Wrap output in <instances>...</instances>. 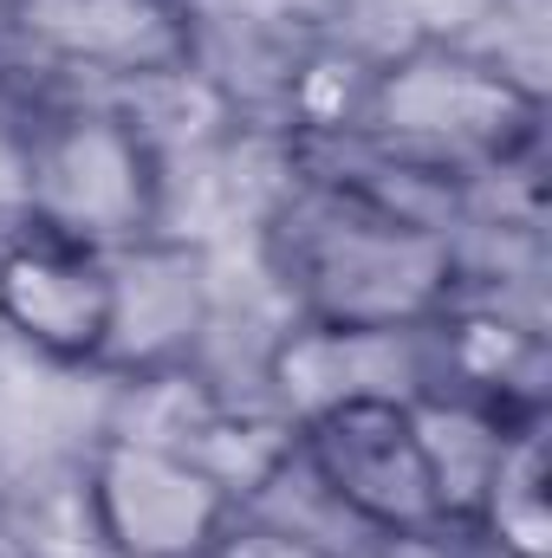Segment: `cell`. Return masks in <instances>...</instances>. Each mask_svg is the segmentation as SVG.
I'll return each instance as SVG.
<instances>
[{
  "label": "cell",
  "mask_w": 552,
  "mask_h": 558,
  "mask_svg": "<svg viewBox=\"0 0 552 558\" xmlns=\"http://www.w3.org/2000/svg\"><path fill=\"white\" fill-rule=\"evenodd\" d=\"M0 331L46 364L98 371L111 338V254L52 228L0 234Z\"/></svg>",
  "instance_id": "cell-7"
},
{
  "label": "cell",
  "mask_w": 552,
  "mask_h": 558,
  "mask_svg": "<svg viewBox=\"0 0 552 558\" xmlns=\"http://www.w3.org/2000/svg\"><path fill=\"white\" fill-rule=\"evenodd\" d=\"M26 98L0 105V234L26 221Z\"/></svg>",
  "instance_id": "cell-13"
},
{
  "label": "cell",
  "mask_w": 552,
  "mask_h": 558,
  "mask_svg": "<svg viewBox=\"0 0 552 558\" xmlns=\"http://www.w3.org/2000/svg\"><path fill=\"white\" fill-rule=\"evenodd\" d=\"M241 500L182 448L111 428L85 461V513L105 558H208Z\"/></svg>",
  "instance_id": "cell-5"
},
{
  "label": "cell",
  "mask_w": 552,
  "mask_h": 558,
  "mask_svg": "<svg viewBox=\"0 0 552 558\" xmlns=\"http://www.w3.org/2000/svg\"><path fill=\"white\" fill-rule=\"evenodd\" d=\"M547 416L514 422L475 487L468 526L501 558H552V487H547Z\"/></svg>",
  "instance_id": "cell-11"
},
{
  "label": "cell",
  "mask_w": 552,
  "mask_h": 558,
  "mask_svg": "<svg viewBox=\"0 0 552 558\" xmlns=\"http://www.w3.org/2000/svg\"><path fill=\"white\" fill-rule=\"evenodd\" d=\"M7 33L59 72L111 85H176L195 72L182 0H0Z\"/></svg>",
  "instance_id": "cell-6"
},
{
  "label": "cell",
  "mask_w": 552,
  "mask_h": 558,
  "mask_svg": "<svg viewBox=\"0 0 552 558\" xmlns=\"http://www.w3.org/2000/svg\"><path fill=\"white\" fill-rule=\"evenodd\" d=\"M416 189H461L514 175L540 149V92L507 65L422 39L410 52L364 65L345 137Z\"/></svg>",
  "instance_id": "cell-2"
},
{
  "label": "cell",
  "mask_w": 552,
  "mask_h": 558,
  "mask_svg": "<svg viewBox=\"0 0 552 558\" xmlns=\"http://www.w3.org/2000/svg\"><path fill=\"white\" fill-rule=\"evenodd\" d=\"M292 454H299V474L377 539L455 533L410 397H358L292 422Z\"/></svg>",
  "instance_id": "cell-4"
},
{
  "label": "cell",
  "mask_w": 552,
  "mask_h": 558,
  "mask_svg": "<svg viewBox=\"0 0 552 558\" xmlns=\"http://www.w3.org/2000/svg\"><path fill=\"white\" fill-rule=\"evenodd\" d=\"M208 558H345V553L332 539L305 533V526H286L274 513H261V507H235L228 526L215 533Z\"/></svg>",
  "instance_id": "cell-12"
},
{
  "label": "cell",
  "mask_w": 552,
  "mask_h": 558,
  "mask_svg": "<svg viewBox=\"0 0 552 558\" xmlns=\"http://www.w3.org/2000/svg\"><path fill=\"white\" fill-rule=\"evenodd\" d=\"M26 221L85 247H131L163 234V156L137 111L33 105L26 111Z\"/></svg>",
  "instance_id": "cell-3"
},
{
  "label": "cell",
  "mask_w": 552,
  "mask_h": 558,
  "mask_svg": "<svg viewBox=\"0 0 552 558\" xmlns=\"http://www.w3.org/2000/svg\"><path fill=\"white\" fill-rule=\"evenodd\" d=\"M202 331H208V267L189 241L149 234L111 247V338L98 371L118 377L182 371Z\"/></svg>",
  "instance_id": "cell-8"
},
{
  "label": "cell",
  "mask_w": 552,
  "mask_h": 558,
  "mask_svg": "<svg viewBox=\"0 0 552 558\" xmlns=\"http://www.w3.org/2000/svg\"><path fill=\"white\" fill-rule=\"evenodd\" d=\"M267 390L286 422L358 403V397H422V331H338L292 325L267 351Z\"/></svg>",
  "instance_id": "cell-10"
},
{
  "label": "cell",
  "mask_w": 552,
  "mask_h": 558,
  "mask_svg": "<svg viewBox=\"0 0 552 558\" xmlns=\"http://www.w3.org/2000/svg\"><path fill=\"white\" fill-rule=\"evenodd\" d=\"M261 247L305 325L422 331L461 299V254L442 215L345 162H312L286 182Z\"/></svg>",
  "instance_id": "cell-1"
},
{
  "label": "cell",
  "mask_w": 552,
  "mask_h": 558,
  "mask_svg": "<svg viewBox=\"0 0 552 558\" xmlns=\"http://www.w3.org/2000/svg\"><path fill=\"white\" fill-rule=\"evenodd\" d=\"M422 397L494 422H533L547 410V344L540 331L455 299L442 318L422 325Z\"/></svg>",
  "instance_id": "cell-9"
}]
</instances>
